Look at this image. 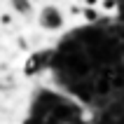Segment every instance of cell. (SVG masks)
<instances>
[{
	"label": "cell",
	"instance_id": "cell-2",
	"mask_svg": "<svg viewBox=\"0 0 124 124\" xmlns=\"http://www.w3.org/2000/svg\"><path fill=\"white\" fill-rule=\"evenodd\" d=\"M98 2H101V0H82V5H84V7H96Z\"/></svg>",
	"mask_w": 124,
	"mask_h": 124
},
{
	"label": "cell",
	"instance_id": "cell-1",
	"mask_svg": "<svg viewBox=\"0 0 124 124\" xmlns=\"http://www.w3.org/2000/svg\"><path fill=\"white\" fill-rule=\"evenodd\" d=\"M101 7H103V9H115V0H103Z\"/></svg>",
	"mask_w": 124,
	"mask_h": 124
}]
</instances>
